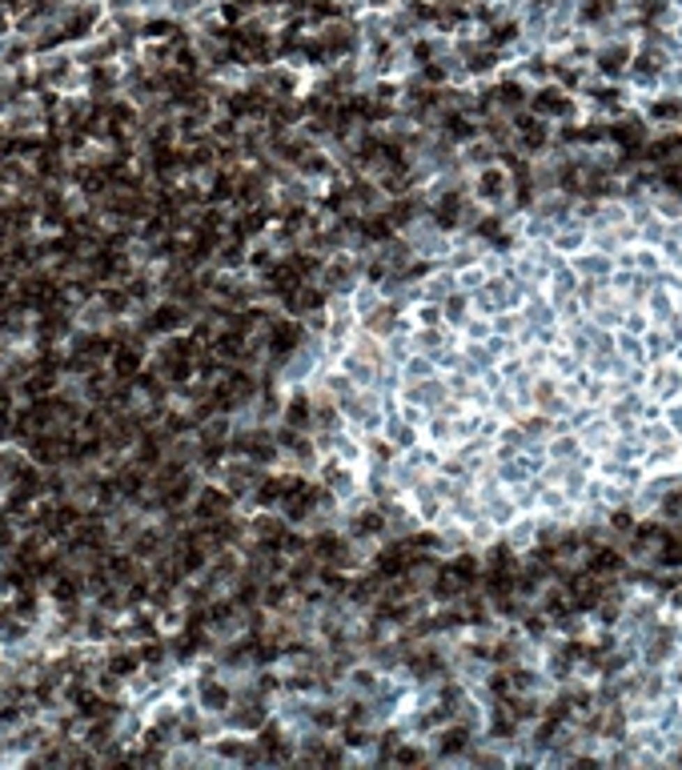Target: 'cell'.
I'll list each match as a JSON object with an SVG mask.
<instances>
[{
    "instance_id": "6da1fadb",
    "label": "cell",
    "mask_w": 682,
    "mask_h": 770,
    "mask_svg": "<svg viewBox=\"0 0 682 770\" xmlns=\"http://www.w3.org/2000/svg\"><path fill=\"white\" fill-rule=\"evenodd\" d=\"M341 417H345V430L361 433V437H370V433H381V393L377 389H358L354 398L341 401Z\"/></svg>"
},
{
    "instance_id": "603a6c76",
    "label": "cell",
    "mask_w": 682,
    "mask_h": 770,
    "mask_svg": "<svg viewBox=\"0 0 682 770\" xmlns=\"http://www.w3.org/2000/svg\"><path fill=\"white\" fill-rule=\"evenodd\" d=\"M462 153H466V165H473V169H486V165H494V144H490V141H478V137H473V141L462 149Z\"/></svg>"
},
{
    "instance_id": "2e32d148",
    "label": "cell",
    "mask_w": 682,
    "mask_h": 770,
    "mask_svg": "<svg viewBox=\"0 0 682 770\" xmlns=\"http://www.w3.org/2000/svg\"><path fill=\"white\" fill-rule=\"evenodd\" d=\"M518 141H522V149H546V141H550V133H546V125H542V116H518Z\"/></svg>"
},
{
    "instance_id": "7a4b0ae2",
    "label": "cell",
    "mask_w": 682,
    "mask_h": 770,
    "mask_svg": "<svg viewBox=\"0 0 682 770\" xmlns=\"http://www.w3.org/2000/svg\"><path fill=\"white\" fill-rule=\"evenodd\" d=\"M233 501L237 497L229 494L225 485H201L193 494V501H189V513H193V522L209 526V522H221L225 513H233Z\"/></svg>"
},
{
    "instance_id": "8fae6325",
    "label": "cell",
    "mask_w": 682,
    "mask_h": 770,
    "mask_svg": "<svg viewBox=\"0 0 682 770\" xmlns=\"http://www.w3.org/2000/svg\"><path fill=\"white\" fill-rule=\"evenodd\" d=\"M338 369L358 385V389H374V385H377V365H374V361H365V357H358L354 349H345L338 357Z\"/></svg>"
},
{
    "instance_id": "44dd1931",
    "label": "cell",
    "mask_w": 682,
    "mask_h": 770,
    "mask_svg": "<svg viewBox=\"0 0 682 770\" xmlns=\"http://www.w3.org/2000/svg\"><path fill=\"white\" fill-rule=\"evenodd\" d=\"M406 313L414 317V325H446V317H441V305H438V301H422V297H418V301L409 305Z\"/></svg>"
},
{
    "instance_id": "d4e9b609",
    "label": "cell",
    "mask_w": 682,
    "mask_h": 770,
    "mask_svg": "<svg viewBox=\"0 0 682 770\" xmlns=\"http://www.w3.org/2000/svg\"><path fill=\"white\" fill-rule=\"evenodd\" d=\"M634 522H638V518H634L630 506H618V510H610V518H606V526L614 529V534H630Z\"/></svg>"
},
{
    "instance_id": "30bf717a",
    "label": "cell",
    "mask_w": 682,
    "mask_h": 770,
    "mask_svg": "<svg viewBox=\"0 0 682 770\" xmlns=\"http://www.w3.org/2000/svg\"><path fill=\"white\" fill-rule=\"evenodd\" d=\"M197 706L205 714H225L229 706H233V686L221 682V678H201L197 682Z\"/></svg>"
},
{
    "instance_id": "5b68a950",
    "label": "cell",
    "mask_w": 682,
    "mask_h": 770,
    "mask_svg": "<svg viewBox=\"0 0 682 770\" xmlns=\"http://www.w3.org/2000/svg\"><path fill=\"white\" fill-rule=\"evenodd\" d=\"M281 425H289L297 433H313V398L305 389H289L281 401Z\"/></svg>"
},
{
    "instance_id": "e0dca14e",
    "label": "cell",
    "mask_w": 682,
    "mask_h": 770,
    "mask_svg": "<svg viewBox=\"0 0 682 770\" xmlns=\"http://www.w3.org/2000/svg\"><path fill=\"white\" fill-rule=\"evenodd\" d=\"M650 566H654V570H670V574H679V570H682V538L670 534V538L654 550V561H650Z\"/></svg>"
},
{
    "instance_id": "ac0fdd59",
    "label": "cell",
    "mask_w": 682,
    "mask_h": 770,
    "mask_svg": "<svg viewBox=\"0 0 682 770\" xmlns=\"http://www.w3.org/2000/svg\"><path fill=\"white\" fill-rule=\"evenodd\" d=\"M434 373H438V361L430 353H409L406 361H402V382H425Z\"/></svg>"
},
{
    "instance_id": "cb8c5ba5",
    "label": "cell",
    "mask_w": 682,
    "mask_h": 770,
    "mask_svg": "<svg viewBox=\"0 0 682 770\" xmlns=\"http://www.w3.org/2000/svg\"><path fill=\"white\" fill-rule=\"evenodd\" d=\"M137 666H141V654H137V650H121V654L109 658V666H105V670H113L116 678H129Z\"/></svg>"
},
{
    "instance_id": "3957f363",
    "label": "cell",
    "mask_w": 682,
    "mask_h": 770,
    "mask_svg": "<svg viewBox=\"0 0 682 770\" xmlns=\"http://www.w3.org/2000/svg\"><path fill=\"white\" fill-rule=\"evenodd\" d=\"M510 192H514V176L506 173L502 165H486V169H478V176H473V197H478L486 209L506 205V197H510Z\"/></svg>"
},
{
    "instance_id": "ffe728a7",
    "label": "cell",
    "mask_w": 682,
    "mask_h": 770,
    "mask_svg": "<svg viewBox=\"0 0 682 770\" xmlns=\"http://www.w3.org/2000/svg\"><path fill=\"white\" fill-rule=\"evenodd\" d=\"M249 738H253V734H249ZM249 738H241L237 730H233V734H225V738H217V742H213V754H217V758H225V762H241Z\"/></svg>"
},
{
    "instance_id": "9a60e30c",
    "label": "cell",
    "mask_w": 682,
    "mask_h": 770,
    "mask_svg": "<svg viewBox=\"0 0 682 770\" xmlns=\"http://www.w3.org/2000/svg\"><path fill=\"white\" fill-rule=\"evenodd\" d=\"M441 317H446L450 329H462V325L470 321V293H466V289H454V293L441 301Z\"/></svg>"
},
{
    "instance_id": "7c38bea8",
    "label": "cell",
    "mask_w": 682,
    "mask_h": 770,
    "mask_svg": "<svg viewBox=\"0 0 682 770\" xmlns=\"http://www.w3.org/2000/svg\"><path fill=\"white\" fill-rule=\"evenodd\" d=\"M530 105H534L538 116H558V121H566L570 112H574V100H570L562 89H538L530 96Z\"/></svg>"
},
{
    "instance_id": "484cf974",
    "label": "cell",
    "mask_w": 682,
    "mask_h": 770,
    "mask_svg": "<svg viewBox=\"0 0 682 770\" xmlns=\"http://www.w3.org/2000/svg\"><path fill=\"white\" fill-rule=\"evenodd\" d=\"M486 281H490V277L482 269H462V273H457V289H466V293H478Z\"/></svg>"
},
{
    "instance_id": "5bb4252c",
    "label": "cell",
    "mask_w": 682,
    "mask_h": 770,
    "mask_svg": "<svg viewBox=\"0 0 682 770\" xmlns=\"http://www.w3.org/2000/svg\"><path fill=\"white\" fill-rule=\"evenodd\" d=\"M349 349L358 353V357H365V361H374V365H381V361H386V341H381V337H374L370 329H361V325H358V333L349 337Z\"/></svg>"
},
{
    "instance_id": "4fadbf2b",
    "label": "cell",
    "mask_w": 682,
    "mask_h": 770,
    "mask_svg": "<svg viewBox=\"0 0 682 770\" xmlns=\"http://www.w3.org/2000/svg\"><path fill=\"white\" fill-rule=\"evenodd\" d=\"M646 666H662L666 658L674 654V630L670 626H650V642H646Z\"/></svg>"
},
{
    "instance_id": "277c9868",
    "label": "cell",
    "mask_w": 682,
    "mask_h": 770,
    "mask_svg": "<svg viewBox=\"0 0 682 770\" xmlns=\"http://www.w3.org/2000/svg\"><path fill=\"white\" fill-rule=\"evenodd\" d=\"M582 566L594 578H602V582H614L618 574H626V554L614 550V545H590V550H586V558H582Z\"/></svg>"
},
{
    "instance_id": "9c48e42d",
    "label": "cell",
    "mask_w": 682,
    "mask_h": 770,
    "mask_svg": "<svg viewBox=\"0 0 682 770\" xmlns=\"http://www.w3.org/2000/svg\"><path fill=\"white\" fill-rule=\"evenodd\" d=\"M381 437H386V441H390V446L397 449V453H406V449H414L418 441H422V430H418L414 421H406V417L393 409V414L381 417Z\"/></svg>"
},
{
    "instance_id": "8992f818",
    "label": "cell",
    "mask_w": 682,
    "mask_h": 770,
    "mask_svg": "<svg viewBox=\"0 0 682 770\" xmlns=\"http://www.w3.org/2000/svg\"><path fill=\"white\" fill-rule=\"evenodd\" d=\"M189 325V305L185 301H161L153 313H149V321H145V333H181Z\"/></svg>"
},
{
    "instance_id": "ba28073f",
    "label": "cell",
    "mask_w": 682,
    "mask_h": 770,
    "mask_svg": "<svg viewBox=\"0 0 682 770\" xmlns=\"http://www.w3.org/2000/svg\"><path fill=\"white\" fill-rule=\"evenodd\" d=\"M109 369H113L116 382H132L141 369H145V353L137 341H116L113 353H109Z\"/></svg>"
},
{
    "instance_id": "4316f807",
    "label": "cell",
    "mask_w": 682,
    "mask_h": 770,
    "mask_svg": "<svg viewBox=\"0 0 682 770\" xmlns=\"http://www.w3.org/2000/svg\"><path fill=\"white\" fill-rule=\"evenodd\" d=\"M650 116H654V121H679V116H682V100H658V105L650 109Z\"/></svg>"
},
{
    "instance_id": "d6986e66",
    "label": "cell",
    "mask_w": 682,
    "mask_h": 770,
    "mask_svg": "<svg viewBox=\"0 0 682 770\" xmlns=\"http://www.w3.org/2000/svg\"><path fill=\"white\" fill-rule=\"evenodd\" d=\"M349 301H354V313H358V317H365V313H370V309H377L386 297H381V285H374V281H361V285L349 293Z\"/></svg>"
},
{
    "instance_id": "7402d4cb",
    "label": "cell",
    "mask_w": 682,
    "mask_h": 770,
    "mask_svg": "<svg viewBox=\"0 0 682 770\" xmlns=\"http://www.w3.org/2000/svg\"><path fill=\"white\" fill-rule=\"evenodd\" d=\"M610 137H614L618 144H634V149H638V144L646 141V128H642V121H618Z\"/></svg>"
},
{
    "instance_id": "52a82bcc",
    "label": "cell",
    "mask_w": 682,
    "mask_h": 770,
    "mask_svg": "<svg viewBox=\"0 0 682 770\" xmlns=\"http://www.w3.org/2000/svg\"><path fill=\"white\" fill-rule=\"evenodd\" d=\"M377 686H381V670H377L370 658L354 662V666L345 670V678H341V694H358V698H370Z\"/></svg>"
}]
</instances>
